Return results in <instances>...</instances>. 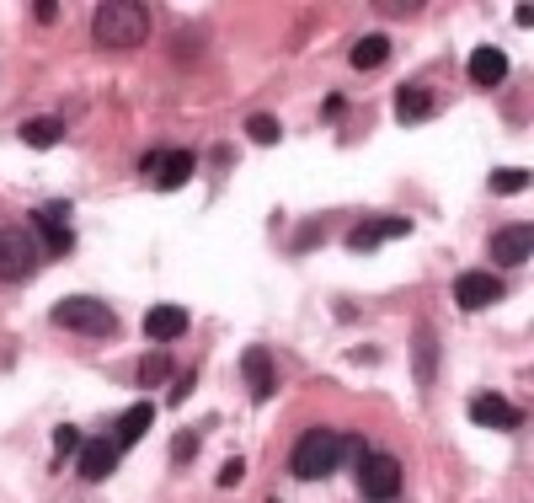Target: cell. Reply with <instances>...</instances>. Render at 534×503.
<instances>
[{
    "label": "cell",
    "mask_w": 534,
    "mask_h": 503,
    "mask_svg": "<svg viewBox=\"0 0 534 503\" xmlns=\"http://www.w3.org/2000/svg\"><path fill=\"white\" fill-rule=\"evenodd\" d=\"M54 450H59V461H65L70 450H81V428H76V423H59V428H54Z\"/></svg>",
    "instance_id": "cell-23"
},
{
    "label": "cell",
    "mask_w": 534,
    "mask_h": 503,
    "mask_svg": "<svg viewBox=\"0 0 534 503\" xmlns=\"http://www.w3.org/2000/svg\"><path fill=\"white\" fill-rule=\"evenodd\" d=\"M150 423H156V407H150V402H134L124 418H118V434H113V439H118V450L139 445V439L150 434Z\"/></svg>",
    "instance_id": "cell-16"
},
{
    "label": "cell",
    "mask_w": 534,
    "mask_h": 503,
    "mask_svg": "<svg viewBox=\"0 0 534 503\" xmlns=\"http://www.w3.org/2000/svg\"><path fill=\"white\" fill-rule=\"evenodd\" d=\"M401 236H411V220H401V214H374V220H364V225H353V236H348V247L353 252H374L385 247V241H401Z\"/></svg>",
    "instance_id": "cell-9"
},
{
    "label": "cell",
    "mask_w": 534,
    "mask_h": 503,
    "mask_svg": "<svg viewBox=\"0 0 534 503\" xmlns=\"http://www.w3.org/2000/svg\"><path fill=\"white\" fill-rule=\"evenodd\" d=\"M396 113H401V124H422V118L433 113L428 86H401V91H396Z\"/></svg>",
    "instance_id": "cell-17"
},
{
    "label": "cell",
    "mask_w": 534,
    "mask_h": 503,
    "mask_svg": "<svg viewBox=\"0 0 534 503\" xmlns=\"http://www.w3.org/2000/svg\"><path fill=\"white\" fill-rule=\"evenodd\" d=\"M33 16H38V22H54V16H59V5H54V0H38V5H33Z\"/></svg>",
    "instance_id": "cell-27"
},
{
    "label": "cell",
    "mask_w": 534,
    "mask_h": 503,
    "mask_svg": "<svg viewBox=\"0 0 534 503\" xmlns=\"http://www.w3.org/2000/svg\"><path fill=\"white\" fill-rule=\"evenodd\" d=\"M193 456H198V434H193V428H182V434L171 439V461H176V466H187Z\"/></svg>",
    "instance_id": "cell-24"
},
{
    "label": "cell",
    "mask_w": 534,
    "mask_h": 503,
    "mask_svg": "<svg viewBox=\"0 0 534 503\" xmlns=\"http://www.w3.org/2000/svg\"><path fill=\"white\" fill-rule=\"evenodd\" d=\"M171 375V359H166V354H150V359H139V385H161V380Z\"/></svg>",
    "instance_id": "cell-22"
},
{
    "label": "cell",
    "mask_w": 534,
    "mask_h": 503,
    "mask_svg": "<svg viewBox=\"0 0 534 503\" xmlns=\"http://www.w3.org/2000/svg\"><path fill=\"white\" fill-rule=\"evenodd\" d=\"M502 279L497 273H459L454 279V300H459V311H487V305H497L502 300Z\"/></svg>",
    "instance_id": "cell-10"
},
{
    "label": "cell",
    "mask_w": 534,
    "mask_h": 503,
    "mask_svg": "<svg viewBox=\"0 0 534 503\" xmlns=\"http://www.w3.org/2000/svg\"><path fill=\"white\" fill-rule=\"evenodd\" d=\"M48 322L65 327V333H81V337H113L118 333L113 305H102V300H91V294H70V300H59V305L48 311Z\"/></svg>",
    "instance_id": "cell-3"
},
{
    "label": "cell",
    "mask_w": 534,
    "mask_h": 503,
    "mask_svg": "<svg viewBox=\"0 0 534 503\" xmlns=\"http://www.w3.org/2000/svg\"><path fill=\"white\" fill-rule=\"evenodd\" d=\"M487 188H492V193H524V188H529V171L524 167H502V171H492V182H487Z\"/></svg>",
    "instance_id": "cell-21"
},
{
    "label": "cell",
    "mask_w": 534,
    "mask_h": 503,
    "mask_svg": "<svg viewBox=\"0 0 534 503\" xmlns=\"http://www.w3.org/2000/svg\"><path fill=\"white\" fill-rule=\"evenodd\" d=\"M38 257H43V247H38V236L33 231H0V279L5 284H22V279H33V268H38Z\"/></svg>",
    "instance_id": "cell-4"
},
{
    "label": "cell",
    "mask_w": 534,
    "mask_h": 503,
    "mask_svg": "<svg viewBox=\"0 0 534 503\" xmlns=\"http://www.w3.org/2000/svg\"><path fill=\"white\" fill-rule=\"evenodd\" d=\"M358 488H364V498L374 503H390L396 493H401V466H396V456H364L358 461Z\"/></svg>",
    "instance_id": "cell-5"
},
{
    "label": "cell",
    "mask_w": 534,
    "mask_h": 503,
    "mask_svg": "<svg viewBox=\"0 0 534 503\" xmlns=\"http://www.w3.org/2000/svg\"><path fill=\"white\" fill-rule=\"evenodd\" d=\"M241 370H247L251 396L267 402V396H273V359H267V348H247V354H241Z\"/></svg>",
    "instance_id": "cell-15"
},
{
    "label": "cell",
    "mask_w": 534,
    "mask_h": 503,
    "mask_svg": "<svg viewBox=\"0 0 534 503\" xmlns=\"http://www.w3.org/2000/svg\"><path fill=\"white\" fill-rule=\"evenodd\" d=\"M65 220H70L65 204H38V210H33V236H38V247H48L54 257H65V252L76 247V231H70Z\"/></svg>",
    "instance_id": "cell-6"
},
{
    "label": "cell",
    "mask_w": 534,
    "mask_h": 503,
    "mask_svg": "<svg viewBox=\"0 0 534 503\" xmlns=\"http://www.w3.org/2000/svg\"><path fill=\"white\" fill-rule=\"evenodd\" d=\"M187 327H193V316H187L182 305H150V311H145V337H150V343H176Z\"/></svg>",
    "instance_id": "cell-11"
},
{
    "label": "cell",
    "mask_w": 534,
    "mask_h": 503,
    "mask_svg": "<svg viewBox=\"0 0 534 503\" xmlns=\"http://www.w3.org/2000/svg\"><path fill=\"white\" fill-rule=\"evenodd\" d=\"M145 33H150L145 5H128V0H107V5L91 16V38L102 43V48H139Z\"/></svg>",
    "instance_id": "cell-2"
},
{
    "label": "cell",
    "mask_w": 534,
    "mask_h": 503,
    "mask_svg": "<svg viewBox=\"0 0 534 503\" xmlns=\"http://www.w3.org/2000/svg\"><path fill=\"white\" fill-rule=\"evenodd\" d=\"M529 241H534L529 225H508V231H497L492 236V262H502V268L529 262Z\"/></svg>",
    "instance_id": "cell-13"
},
{
    "label": "cell",
    "mask_w": 534,
    "mask_h": 503,
    "mask_svg": "<svg viewBox=\"0 0 534 503\" xmlns=\"http://www.w3.org/2000/svg\"><path fill=\"white\" fill-rule=\"evenodd\" d=\"M508 76V54L492 48V43H481V48H470V81L476 86H497Z\"/></svg>",
    "instance_id": "cell-14"
},
{
    "label": "cell",
    "mask_w": 534,
    "mask_h": 503,
    "mask_svg": "<svg viewBox=\"0 0 534 503\" xmlns=\"http://www.w3.org/2000/svg\"><path fill=\"white\" fill-rule=\"evenodd\" d=\"M247 139H251V145H278V139H284V128H278L273 113H251V118H247Z\"/></svg>",
    "instance_id": "cell-20"
},
{
    "label": "cell",
    "mask_w": 534,
    "mask_h": 503,
    "mask_svg": "<svg viewBox=\"0 0 534 503\" xmlns=\"http://www.w3.org/2000/svg\"><path fill=\"white\" fill-rule=\"evenodd\" d=\"M139 171H145L161 193H171V188H182V182L193 177V150H156V156L139 161Z\"/></svg>",
    "instance_id": "cell-7"
},
{
    "label": "cell",
    "mask_w": 534,
    "mask_h": 503,
    "mask_svg": "<svg viewBox=\"0 0 534 503\" xmlns=\"http://www.w3.org/2000/svg\"><path fill=\"white\" fill-rule=\"evenodd\" d=\"M470 418L481 423V428H497V434H519V428H524V413H519L508 396H497V391L470 396Z\"/></svg>",
    "instance_id": "cell-8"
},
{
    "label": "cell",
    "mask_w": 534,
    "mask_h": 503,
    "mask_svg": "<svg viewBox=\"0 0 534 503\" xmlns=\"http://www.w3.org/2000/svg\"><path fill=\"white\" fill-rule=\"evenodd\" d=\"M118 439H81V477L86 482H102V477H113L118 471Z\"/></svg>",
    "instance_id": "cell-12"
},
{
    "label": "cell",
    "mask_w": 534,
    "mask_h": 503,
    "mask_svg": "<svg viewBox=\"0 0 534 503\" xmlns=\"http://www.w3.org/2000/svg\"><path fill=\"white\" fill-rule=\"evenodd\" d=\"M193 385H198V375H182L176 385H171V402H187V396H193Z\"/></svg>",
    "instance_id": "cell-26"
},
{
    "label": "cell",
    "mask_w": 534,
    "mask_h": 503,
    "mask_svg": "<svg viewBox=\"0 0 534 503\" xmlns=\"http://www.w3.org/2000/svg\"><path fill=\"white\" fill-rule=\"evenodd\" d=\"M353 450V439H342V434H331V428H310V434H299V445H294V456H288V471L299 477V482H321L331 477L342 456Z\"/></svg>",
    "instance_id": "cell-1"
},
{
    "label": "cell",
    "mask_w": 534,
    "mask_h": 503,
    "mask_svg": "<svg viewBox=\"0 0 534 503\" xmlns=\"http://www.w3.org/2000/svg\"><path fill=\"white\" fill-rule=\"evenodd\" d=\"M65 139V124L59 118H27L22 124V145H33V150H48V145H59Z\"/></svg>",
    "instance_id": "cell-19"
},
{
    "label": "cell",
    "mask_w": 534,
    "mask_h": 503,
    "mask_svg": "<svg viewBox=\"0 0 534 503\" xmlns=\"http://www.w3.org/2000/svg\"><path fill=\"white\" fill-rule=\"evenodd\" d=\"M390 59V38L385 33H369V38L353 43V70H374V65H385Z\"/></svg>",
    "instance_id": "cell-18"
},
{
    "label": "cell",
    "mask_w": 534,
    "mask_h": 503,
    "mask_svg": "<svg viewBox=\"0 0 534 503\" xmlns=\"http://www.w3.org/2000/svg\"><path fill=\"white\" fill-rule=\"evenodd\" d=\"M241 477H247V466H241V461H225V471H219V488H236Z\"/></svg>",
    "instance_id": "cell-25"
}]
</instances>
